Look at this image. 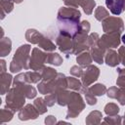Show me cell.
I'll return each mask as SVG.
<instances>
[{
    "label": "cell",
    "instance_id": "42",
    "mask_svg": "<svg viewBox=\"0 0 125 125\" xmlns=\"http://www.w3.org/2000/svg\"><path fill=\"white\" fill-rule=\"evenodd\" d=\"M45 123L48 124V125H52V124L57 123V119H56L55 116H53V115H49V116H47V117L45 118Z\"/></svg>",
    "mask_w": 125,
    "mask_h": 125
},
{
    "label": "cell",
    "instance_id": "8",
    "mask_svg": "<svg viewBox=\"0 0 125 125\" xmlns=\"http://www.w3.org/2000/svg\"><path fill=\"white\" fill-rule=\"evenodd\" d=\"M13 86L19 88L24 94L26 99H33V98H35V96L37 94L36 89L33 86H31V84L24 81L23 73H20V74L16 75V77H14Z\"/></svg>",
    "mask_w": 125,
    "mask_h": 125
},
{
    "label": "cell",
    "instance_id": "23",
    "mask_svg": "<svg viewBox=\"0 0 125 125\" xmlns=\"http://www.w3.org/2000/svg\"><path fill=\"white\" fill-rule=\"evenodd\" d=\"M102 118H103V114L101 111L99 110H93L91 111L87 117H86V124L91 125V124H100L102 122Z\"/></svg>",
    "mask_w": 125,
    "mask_h": 125
},
{
    "label": "cell",
    "instance_id": "22",
    "mask_svg": "<svg viewBox=\"0 0 125 125\" xmlns=\"http://www.w3.org/2000/svg\"><path fill=\"white\" fill-rule=\"evenodd\" d=\"M69 96H70V91H67L66 89L58 91L57 92V104L61 106L67 105Z\"/></svg>",
    "mask_w": 125,
    "mask_h": 125
},
{
    "label": "cell",
    "instance_id": "26",
    "mask_svg": "<svg viewBox=\"0 0 125 125\" xmlns=\"http://www.w3.org/2000/svg\"><path fill=\"white\" fill-rule=\"evenodd\" d=\"M0 5H1V19L3 20L6 16V14H9L13 11L14 9V1L11 0H0Z\"/></svg>",
    "mask_w": 125,
    "mask_h": 125
},
{
    "label": "cell",
    "instance_id": "34",
    "mask_svg": "<svg viewBox=\"0 0 125 125\" xmlns=\"http://www.w3.org/2000/svg\"><path fill=\"white\" fill-rule=\"evenodd\" d=\"M103 123L104 124H110V125H115V124H121V116L118 114L116 115H107V117H104Z\"/></svg>",
    "mask_w": 125,
    "mask_h": 125
},
{
    "label": "cell",
    "instance_id": "45",
    "mask_svg": "<svg viewBox=\"0 0 125 125\" xmlns=\"http://www.w3.org/2000/svg\"><path fill=\"white\" fill-rule=\"evenodd\" d=\"M14 1V3H16V4H20V3H21L23 0H13Z\"/></svg>",
    "mask_w": 125,
    "mask_h": 125
},
{
    "label": "cell",
    "instance_id": "40",
    "mask_svg": "<svg viewBox=\"0 0 125 125\" xmlns=\"http://www.w3.org/2000/svg\"><path fill=\"white\" fill-rule=\"evenodd\" d=\"M117 90H118V88H117V87H115V86L110 87V88L106 91V95H107V97H108V98H110V99H116Z\"/></svg>",
    "mask_w": 125,
    "mask_h": 125
},
{
    "label": "cell",
    "instance_id": "41",
    "mask_svg": "<svg viewBox=\"0 0 125 125\" xmlns=\"http://www.w3.org/2000/svg\"><path fill=\"white\" fill-rule=\"evenodd\" d=\"M118 56L120 62L125 66V46H122L118 49Z\"/></svg>",
    "mask_w": 125,
    "mask_h": 125
},
{
    "label": "cell",
    "instance_id": "4",
    "mask_svg": "<svg viewBox=\"0 0 125 125\" xmlns=\"http://www.w3.org/2000/svg\"><path fill=\"white\" fill-rule=\"evenodd\" d=\"M25 39L31 44H36L39 48L46 52H54L57 48V45L50 38L33 28H29L26 30Z\"/></svg>",
    "mask_w": 125,
    "mask_h": 125
},
{
    "label": "cell",
    "instance_id": "7",
    "mask_svg": "<svg viewBox=\"0 0 125 125\" xmlns=\"http://www.w3.org/2000/svg\"><path fill=\"white\" fill-rule=\"evenodd\" d=\"M48 53L42 51L39 48H33L30 55L29 60V68L35 71H41L45 66V62H47Z\"/></svg>",
    "mask_w": 125,
    "mask_h": 125
},
{
    "label": "cell",
    "instance_id": "27",
    "mask_svg": "<svg viewBox=\"0 0 125 125\" xmlns=\"http://www.w3.org/2000/svg\"><path fill=\"white\" fill-rule=\"evenodd\" d=\"M14 111L8 107H5V108H2L0 110V124H3V123H6L10 120H12L13 116H14Z\"/></svg>",
    "mask_w": 125,
    "mask_h": 125
},
{
    "label": "cell",
    "instance_id": "43",
    "mask_svg": "<svg viewBox=\"0 0 125 125\" xmlns=\"http://www.w3.org/2000/svg\"><path fill=\"white\" fill-rule=\"evenodd\" d=\"M0 64H1V72H5L6 71V62L4 60H1Z\"/></svg>",
    "mask_w": 125,
    "mask_h": 125
},
{
    "label": "cell",
    "instance_id": "29",
    "mask_svg": "<svg viewBox=\"0 0 125 125\" xmlns=\"http://www.w3.org/2000/svg\"><path fill=\"white\" fill-rule=\"evenodd\" d=\"M47 63L59 66L62 63V58L58 54V53H48V57H47Z\"/></svg>",
    "mask_w": 125,
    "mask_h": 125
},
{
    "label": "cell",
    "instance_id": "10",
    "mask_svg": "<svg viewBox=\"0 0 125 125\" xmlns=\"http://www.w3.org/2000/svg\"><path fill=\"white\" fill-rule=\"evenodd\" d=\"M121 33L119 32H104L102 37L99 39V43L102 47L104 49H111V48H116L120 45L121 42Z\"/></svg>",
    "mask_w": 125,
    "mask_h": 125
},
{
    "label": "cell",
    "instance_id": "11",
    "mask_svg": "<svg viewBox=\"0 0 125 125\" xmlns=\"http://www.w3.org/2000/svg\"><path fill=\"white\" fill-rule=\"evenodd\" d=\"M100 76V69L93 64H90L86 66V68L83 71V74L81 76V82L83 86L89 87L91 86L95 81L98 80Z\"/></svg>",
    "mask_w": 125,
    "mask_h": 125
},
{
    "label": "cell",
    "instance_id": "46",
    "mask_svg": "<svg viewBox=\"0 0 125 125\" xmlns=\"http://www.w3.org/2000/svg\"><path fill=\"white\" fill-rule=\"evenodd\" d=\"M123 124H125V113H124V120H123Z\"/></svg>",
    "mask_w": 125,
    "mask_h": 125
},
{
    "label": "cell",
    "instance_id": "19",
    "mask_svg": "<svg viewBox=\"0 0 125 125\" xmlns=\"http://www.w3.org/2000/svg\"><path fill=\"white\" fill-rule=\"evenodd\" d=\"M92 61H93V58L91 56V53L88 51H84V52L78 54V56L76 57L77 63L82 67H86V66L90 65Z\"/></svg>",
    "mask_w": 125,
    "mask_h": 125
},
{
    "label": "cell",
    "instance_id": "3",
    "mask_svg": "<svg viewBox=\"0 0 125 125\" xmlns=\"http://www.w3.org/2000/svg\"><path fill=\"white\" fill-rule=\"evenodd\" d=\"M90 22L88 21H82L80 22V27L76 35L72 38L73 43V55H78L84 51H88L89 48L87 46V38L90 31Z\"/></svg>",
    "mask_w": 125,
    "mask_h": 125
},
{
    "label": "cell",
    "instance_id": "13",
    "mask_svg": "<svg viewBox=\"0 0 125 125\" xmlns=\"http://www.w3.org/2000/svg\"><path fill=\"white\" fill-rule=\"evenodd\" d=\"M64 5L67 7L78 8L79 6L83 8L86 15H91L96 6L95 0H62Z\"/></svg>",
    "mask_w": 125,
    "mask_h": 125
},
{
    "label": "cell",
    "instance_id": "37",
    "mask_svg": "<svg viewBox=\"0 0 125 125\" xmlns=\"http://www.w3.org/2000/svg\"><path fill=\"white\" fill-rule=\"evenodd\" d=\"M99 39H100V36L96 32H92V33H90L88 35V38H87V46H88L89 50H90V47L91 46H93L94 44H96L99 41Z\"/></svg>",
    "mask_w": 125,
    "mask_h": 125
},
{
    "label": "cell",
    "instance_id": "16",
    "mask_svg": "<svg viewBox=\"0 0 125 125\" xmlns=\"http://www.w3.org/2000/svg\"><path fill=\"white\" fill-rule=\"evenodd\" d=\"M105 5L115 16H119L125 11V0H105Z\"/></svg>",
    "mask_w": 125,
    "mask_h": 125
},
{
    "label": "cell",
    "instance_id": "12",
    "mask_svg": "<svg viewBox=\"0 0 125 125\" xmlns=\"http://www.w3.org/2000/svg\"><path fill=\"white\" fill-rule=\"evenodd\" d=\"M56 45L64 55L69 56L73 54V43L72 38L59 33L56 37Z\"/></svg>",
    "mask_w": 125,
    "mask_h": 125
},
{
    "label": "cell",
    "instance_id": "2",
    "mask_svg": "<svg viewBox=\"0 0 125 125\" xmlns=\"http://www.w3.org/2000/svg\"><path fill=\"white\" fill-rule=\"evenodd\" d=\"M30 50L31 47L28 44H23L17 49L10 63V71L12 73L19 72L22 69L26 70L29 68Z\"/></svg>",
    "mask_w": 125,
    "mask_h": 125
},
{
    "label": "cell",
    "instance_id": "35",
    "mask_svg": "<svg viewBox=\"0 0 125 125\" xmlns=\"http://www.w3.org/2000/svg\"><path fill=\"white\" fill-rule=\"evenodd\" d=\"M117 73H118V78L116 80L117 86H119L121 88H125V68L118 67Z\"/></svg>",
    "mask_w": 125,
    "mask_h": 125
},
{
    "label": "cell",
    "instance_id": "44",
    "mask_svg": "<svg viewBox=\"0 0 125 125\" xmlns=\"http://www.w3.org/2000/svg\"><path fill=\"white\" fill-rule=\"evenodd\" d=\"M121 41H122V42H123V44L125 45V33L122 35V37H121Z\"/></svg>",
    "mask_w": 125,
    "mask_h": 125
},
{
    "label": "cell",
    "instance_id": "20",
    "mask_svg": "<svg viewBox=\"0 0 125 125\" xmlns=\"http://www.w3.org/2000/svg\"><path fill=\"white\" fill-rule=\"evenodd\" d=\"M12 50V41L8 37H2L0 39V56L6 57Z\"/></svg>",
    "mask_w": 125,
    "mask_h": 125
},
{
    "label": "cell",
    "instance_id": "38",
    "mask_svg": "<svg viewBox=\"0 0 125 125\" xmlns=\"http://www.w3.org/2000/svg\"><path fill=\"white\" fill-rule=\"evenodd\" d=\"M83 71L84 69L82 68V66H78V65H73L69 69V73L74 77H81L83 74Z\"/></svg>",
    "mask_w": 125,
    "mask_h": 125
},
{
    "label": "cell",
    "instance_id": "17",
    "mask_svg": "<svg viewBox=\"0 0 125 125\" xmlns=\"http://www.w3.org/2000/svg\"><path fill=\"white\" fill-rule=\"evenodd\" d=\"M13 76L8 72H0V93L1 95H5L11 89L10 86L13 82Z\"/></svg>",
    "mask_w": 125,
    "mask_h": 125
},
{
    "label": "cell",
    "instance_id": "5",
    "mask_svg": "<svg viewBox=\"0 0 125 125\" xmlns=\"http://www.w3.org/2000/svg\"><path fill=\"white\" fill-rule=\"evenodd\" d=\"M25 99H26V97L24 96V94L19 88L14 86L7 93L6 107L12 109L14 112L20 111L24 105Z\"/></svg>",
    "mask_w": 125,
    "mask_h": 125
},
{
    "label": "cell",
    "instance_id": "24",
    "mask_svg": "<svg viewBox=\"0 0 125 125\" xmlns=\"http://www.w3.org/2000/svg\"><path fill=\"white\" fill-rule=\"evenodd\" d=\"M67 88H69L72 91L81 93L84 86H83L82 82L79 81L77 78H75L74 76H69V77H67Z\"/></svg>",
    "mask_w": 125,
    "mask_h": 125
},
{
    "label": "cell",
    "instance_id": "15",
    "mask_svg": "<svg viewBox=\"0 0 125 125\" xmlns=\"http://www.w3.org/2000/svg\"><path fill=\"white\" fill-rule=\"evenodd\" d=\"M105 52H106V49H104V47H102V46L100 45L99 41H98L96 44H94L93 46L90 47L91 56H92L93 60H94L96 62H98L99 64L104 63Z\"/></svg>",
    "mask_w": 125,
    "mask_h": 125
},
{
    "label": "cell",
    "instance_id": "28",
    "mask_svg": "<svg viewBox=\"0 0 125 125\" xmlns=\"http://www.w3.org/2000/svg\"><path fill=\"white\" fill-rule=\"evenodd\" d=\"M94 16H95V18H96L97 21H103L104 20H105L106 18L109 17V13H108V11H107L105 8H104L103 6H99V7L96 8L95 13H94Z\"/></svg>",
    "mask_w": 125,
    "mask_h": 125
},
{
    "label": "cell",
    "instance_id": "6",
    "mask_svg": "<svg viewBox=\"0 0 125 125\" xmlns=\"http://www.w3.org/2000/svg\"><path fill=\"white\" fill-rule=\"evenodd\" d=\"M85 108V103L82 99V96L79 92L72 91L70 92L69 100L67 103V112L66 118H75L77 117L82 110Z\"/></svg>",
    "mask_w": 125,
    "mask_h": 125
},
{
    "label": "cell",
    "instance_id": "33",
    "mask_svg": "<svg viewBox=\"0 0 125 125\" xmlns=\"http://www.w3.org/2000/svg\"><path fill=\"white\" fill-rule=\"evenodd\" d=\"M104 112H105V114L106 115H116V114H118V112H119V107H118V105L116 104H114V103H108V104H105V106H104Z\"/></svg>",
    "mask_w": 125,
    "mask_h": 125
},
{
    "label": "cell",
    "instance_id": "9",
    "mask_svg": "<svg viewBox=\"0 0 125 125\" xmlns=\"http://www.w3.org/2000/svg\"><path fill=\"white\" fill-rule=\"evenodd\" d=\"M103 30L104 32H119L124 31L123 20L119 17H108L102 21Z\"/></svg>",
    "mask_w": 125,
    "mask_h": 125
},
{
    "label": "cell",
    "instance_id": "36",
    "mask_svg": "<svg viewBox=\"0 0 125 125\" xmlns=\"http://www.w3.org/2000/svg\"><path fill=\"white\" fill-rule=\"evenodd\" d=\"M44 100H45L47 106H53L55 103H57V92H52L50 94H47Z\"/></svg>",
    "mask_w": 125,
    "mask_h": 125
},
{
    "label": "cell",
    "instance_id": "39",
    "mask_svg": "<svg viewBox=\"0 0 125 125\" xmlns=\"http://www.w3.org/2000/svg\"><path fill=\"white\" fill-rule=\"evenodd\" d=\"M116 100L119 102L120 104L125 105V88L119 87L117 90V95H116Z\"/></svg>",
    "mask_w": 125,
    "mask_h": 125
},
{
    "label": "cell",
    "instance_id": "21",
    "mask_svg": "<svg viewBox=\"0 0 125 125\" xmlns=\"http://www.w3.org/2000/svg\"><path fill=\"white\" fill-rule=\"evenodd\" d=\"M23 77H24V81L29 83V84H35V83H38L39 81L42 80L41 72L35 71V70L23 72Z\"/></svg>",
    "mask_w": 125,
    "mask_h": 125
},
{
    "label": "cell",
    "instance_id": "32",
    "mask_svg": "<svg viewBox=\"0 0 125 125\" xmlns=\"http://www.w3.org/2000/svg\"><path fill=\"white\" fill-rule=\"evenodd\" d=\"M82 94H84V96H85V100H86V103L89 104V105H94V104H97V98H96V96L95 95H93L91 92H90V90H89V88L88 87H85L84 86V88H83V90H82V92H81Z\"/></svg>",
    "mask_w": 125,
    "mask_h": 125
},
{
    "label": "cell",
    "instance_id": "1",
    "mask_svg": "<svg viewBox=\"0 0 125 125\" xmlns=\"http://www.w3.org/2000/svg\"><path fill=\"white\" fill-rule=\"evenodd\" d=\"M81 13L76 8L62 7L58 11L57 26L59 32L70 38H73L80 27Z\"/></svg>",
    "mask_w": 125,
    "mask_h": 125
},
{
    "label": "cell",
    "instance_id": "14",
    "mask_svg": "<svg viewBox=\"0 0 125 125\" xmlns=\"http://www.w3.org/2000/svg\"><path fill=\"white\" fill-rule=\"evenodd\" d=\"M40 114L38 113L37 109L35 108L34 104H25L20 111L18 114V117L20 120L21 121H25V120H30V119H36Z\"/></svg>",
    "mask_w": 125,
    "mask_h": 125
},
{
    "label": "cell",
    "instance_id": "31",
    "mask_svg": "<svg viewBox=\"0 0 125 125\" xmlns=\"http://www.w3.org/2000/svg\"><path fill=\"white\" fill-rule=\"evenodd\" d=\"M33 104L35 106V108L37 109L38 113L41 115V114H44L45 112H47V104L45 103V100L43 98H37L34 100L33 102Z\"/></svg>",
    "mask_w": 125,
    "mask_h": 125
},
{
    "label": "cell",
    "instance_id": "25",
    "mask_svg": "<svg viewBox=\"0 0 125 125\" xmlns=\"http://www.w3.org/2000/svg\"><path fill=\"white\" fill-rule=\"evenodd\" d=\"M40 72H41V76H42L43 81H50V80L54 79L58 74L56 69L53 67H50V66H44Z\"/></svg>",
    "mask_w": 125,
    "mask_h": 125
},
{
    "label": "cell",
    "instance_id": "30",
    "mask_svg": "<svg viewBox=\"0 0 125 125\" xmlns=\"http://www.w3.org/2000/svg\"><path fill=\"white\" fill-rule=\"evenodd\" d=\"M88 88H89L90 92H91L93 95H95L96 97H97V96H103V95H104V94L106 93V91H107L106 87H105L104 84H102V83L95 84V85H93V86H91V87H88Z\"/></svg>",
    "mask_w": 125,
    "mask_h": 125
},
{
    "label": "cell",
    "instance_id": "18",
    "mask_svg": "<svg viewBox=\"0 0 125 125\" xmlns=\"http://www.w3.org/2000/svg\"><path fill=\"white\" fill-rule=\"evenodd\" d=\"M104 62L111 67L117 66L120 63L118 53L113 49H107L104 55Z\"/></svg>",
    "mask_w": 125,
    "mask_h": 125
}]
</instances>
